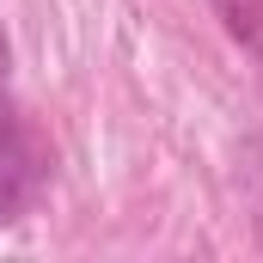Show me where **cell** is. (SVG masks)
<instances>
[{
    "label": "cell",
    "instance_id": "1",
    "mask_svg": "<svg viewBox=\"0 0 263 263\" xmlns=\"http://www.w3.org/2000/svg\"><path fill=\"white\" fill-rule=\"evenodd\" d=\"M6 67H12V49L0 37V220H18L31 202L43 196L55 159H49V141L37 135V123L25 117V104L12 98Z\"/></svg>",
    "mask_w": 263,
    "mask_h": 263
},
{
    "label": "cell",
    "instance_id": "2",
    "mask_svg": "<svg viewBox=\"0 0 263 263\" xmlns=\"http://www.w3.org/2000/svg\"><path fill=\"white\" fill-rule=\"evenodd\" d=\"M208 12H214L220 31L263 67V0H208Z\"/></svg>",
    "mask_w": 263,
    "mask_h": 263
},
{
    "label": "cell",
    "instance_id": "3",
    "mask_svg": "<svg viewBox=\"0 0 263 263\" xmlns=\"http://www.w3.org/2000/svg\"><path fill=\"white\" fill-rule=\"evenodd\" d=\"M257 245H263V233H257Z\"/></svg>",
    "mask_w": 263,
    "mask_h": 263
}]
</instances>
